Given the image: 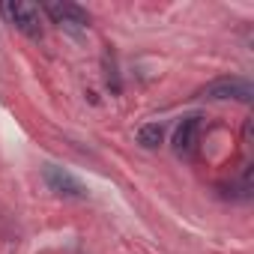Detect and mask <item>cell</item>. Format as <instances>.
<instances>
[{
    "label": "cell",
    "mask_w": 254,
    "mask_h": 254,
    "mask_svg": "<svg viewBox=\"0 0 254 254\" xmlns=\"http://www.w3.org/2000/svg\"><path fill=\"white\" fill-rule=\"evenodd\" d=\"M0 12H3L6 21L15 30H21L24 36H30V39L42 36V12H39V6L27 3V0H9V3L0 6Z\"/></svg>",
    "instance_id": "obj_1"
},
{
    "label": "cell",
    "mask_w": 254,
    "mask_h": 254,
    "mask_svg": "<svg viewBox=\"0 0 254 254\" xmlns=\"http://www.w3.org/2000/svg\"><path fill=\"white\" fill-rule=\"evenodd\" d=\"M203 96H206V99H215V102H221V99L251 102L254 87H251L245 78H218V81H212V84L203 87Z\"/></svg>",
    "instance_id": "obj_2"
},
{
    "label": "cell",
    "mask_w": 254,
    "mask_h": 254,
    "mask_svg": "<svg viewBox=\"0 0 254 254\" xmlns=\"http://www.w3.org/2000/svg\"><path fill=\"white\" fill-rule=\"evenodd\" d=\"M45 183H48V189L54 191V194H60V197H87V189L69 174V171H63V168H57V165H45Z\"/></svg>",
    "instance_id": "obj_3"
},
{
    "label": "cell",
    "mask_w": 254,
    "mask_h": 254,
    "mask_svg": "<svg viewBox=\"0 0 254 254\" xmlns=\"http://www.w3.org/2000/svg\"><path fill=\"white\" fill-rule=\"evenodd\" d=\"M45 12L54 18V24H60V27H87L90 24V15L78 6V3H45Z\"/></svg>",
    "instance_id": "obj_4"
},
{
    "label": "cell",
    "mask_w": 254,
    "mask_h": 254,
    "mask_svg": "<svg viewBox=\"0 0 254 254\" xmlns=\"http://www.w3.org/2000/svg\"><path fill=\"white\" fill-rule=\"evenodd\" d=\"M197 141H200V120L197 117H186L177 132H174V150L180 156H191L197 150Z\"/></svg>",
    "instance_id": "obj_5"
},
{
    "label": "cell",
    "mask_w": 254,
    "mask_h": 254,
    "mask_svg": "<svg viewBox=\"0 0 254 254\" xmlns=\"http://www.w3.org/2000/svg\"><path fill=\"white\" fill-rule=\"evenodd\" d=\"M162 138H165V129H162L159 123H147V126L138 129V144L147 147V150H156L162 144Z\"/></svg>",
    "instance_id": "obj_6"
}]
</instances>
